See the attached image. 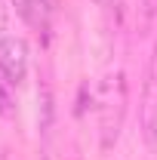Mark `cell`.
Listing matches in <instances>:
<instances>
[{
  "mask_svg": "<svg viewBox=\"0 0 157 160\" xmlns=\"http://www.w3.org/2000/svg\"><path fill=\"white\" fill-rule=\"evenodd\" d=\"M142 132H145L148 145L157 142V43H154V52H151L145 86H142Z\"/></svg>",
  "mask_w": 157,
  "mask_h": 160,
  "instance_id": "1",
  "label": "cell"
},
{
  "mask_svg": "<svg viewBox=\"0 0 157 160\" xmlns=\"http://www.w3.org/2000/svg\"><path fill=\"white\" fill-rule=\"evenodd\" d=\"M13 6H16V12H19L22 19H34V0H13Z\"/></svg>",
  "mask_w": 157,
  "mask_h": 160,
  "instance_id": "4",
  "label": "cell"
},
{
  "mask_svg": "<svg viewBox=\"0 0 157 160\" xmlns=\"http://www.w3.org/2000/svg\"><path fill=\"white\" fill-rule=\"evenodd\" d=\"M0 71L9 83H22L28 74V43L22 37H0Z\"/></svg>",
  "mask_w": 157,
  "mask_h": 160,
  "instance_id": "2",
  "label": "cell"
},
{
  "mask_svg": "<svg viewBox=\"0 0 157 160\" xmlns=\"http://www.w3.org/2000/svg\"><path fill=\"white\" fill-rule=\"evenodd\" d=\"M13 111V96H9V80L3 77V71H0V117H6Z\"/></svg>",
  "mask_w": 157,
  "mask_h": 160,
  "instance_id": "3",
  "label": "cell"
},
{
  "mask_svg": "<svg viewBox=\"0 0 157 160\" xmlns=\"http://www.w3.org/2000/svg\"><path fill=\"white\" fill-rule=\"evenodd\" d=\"M6 25V6H3V0H0V28Z\"/></svg>",
  "mask_w": 157,
  "mask_h": 160,
  "instance_id": "5",
  "label": "cell"
}]
</instances>
